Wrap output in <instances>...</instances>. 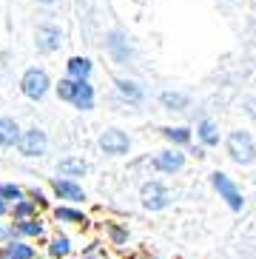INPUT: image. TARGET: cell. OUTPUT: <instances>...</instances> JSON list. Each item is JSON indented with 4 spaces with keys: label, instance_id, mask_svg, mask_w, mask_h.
I'll return each mask as SVG.
<instances>
[{
    "label": "cell",
    "instance_id": "cell-1",
    "mask_svg": "<svg viewBox=\"0 0 256 259\" xmlns=\"http://www.w3.org/2000/svg\"><path fill=\"white\" fill-rule=\"evenodd\" d=\"M208 183H211L214 194H217V197L225 202V208H228L231 213H242L245 208H248V199H245V191H242V185L236 183V180L228 174V171H222V168H214L211 174H208Z\"/></svg>",
    "mask_w": 256,
    "mask_h": 259
},
{
    "label": "cell",
    "instance_id": "cell-25",
    "mask_svg": "<svg viewBox=\"0 0 256 259\" xmlns=\"http://www.w3.org/2000/svg\"><path fill=\"white\" fill-rule=\"evenodd\" d=\"M0 199L15 205L20 199H26V185L23 183H15V180H0Z\"/></svg>",
    "mask_w": 256,
    "mask_h": 259
},
{
    "label": "cell",
    "instance_id": "cell-15",
    "mask_svg": "<svg viewBox=\"0 0 256 259\" xmlns=\"http://www.w3.org/2000/svg\"><path fill=\"white\" fill-rule=\"evenodd\" d=\"M60 43H63V34H60L57 26H40V29L34 31V46L43 54H54L60 49Z\"/></svg>",
    "mask_w": 256,
    "mask_h": 259
},
{
    "label": "cell",
    "instance_id": "cell-12",
    "mask_svg": "<svg viewBox=\"0 0 256 259\" xmlns=\"http://www.w3.org/2000/svg\"><path fill=\"white\" fill-rule=\"evenodd\" d=\"M46 256L49 259H71L74 256V239L66 231H52V236L46 239Z\"/></svg>",
    "mask_w": 256,
    "mask_h": 259
},
{
    "label": "cell",
    "instance_id": "cell-20",
    "mask_svg": "<svg viewBox=\"0 0 256 259\" xmlns=\"http://www.w3.org/2000/svg\"><path fill=\"white\" fill-rule=\"evenodd\" d=\"M37 217H43V211L37 208V202L34 199H20V202H15L12 205V211H9V220L12 222H26V220H37Z\"/></svg>",
    "mask_w": 256,
    "mask_h": 259
},
{
    "label": "cell",
    "instance_id": "cell-31",
    "mask_svg": "<svg viewBox=\"0 0 256 259\" xmlns=\"http://www.w3.org/2000/svg\"><path fill=\"white\" fill-rule=\"evenodd\" d=\"M40 3H57V0H40Z\"/></svg>",
    "mask_w": 256,
    "mask_h": 259
},
{
    "label": "cell",
    "instance_id": "cell-14",
    "mask_svg": "<svg viewBox=\"0 0 256 259\" xmlns=\"http://www.w3.org/2000/svg\"><path fill=\"white\" fill-rule=\"evenodd\" d=\"M159 134L171 148H182V151L191 148V143H194V128L191 125H162Z\"/></svg>",
    "mask_w": 256,
    "mask_h": 259
},
{
    "label": "cell",
    "instance_id": "cell-24",
    "mask_svg": "<svg viewBox=\"0 0 256 259\" xmlns=\"http://www.w3.org/2000/svg\"><path fill=\"white\" fill-rule=\"evenodd\" d=\"M3 248H6V253L12 259H34L37 256V245L26 242V239H12V242H6Z\"/></svg>",
    "mask_w": 256,
    "mask_h": 259
},
{
    "label": "cell",
    "instance_id": "cell-32",
    "mask_svg": "<svg viewBox=\"0 0 256 259\" xmlns=\"http://www.w3.org/2000/svg\"><path fill=\"white\" fill-rule=\"evenodd\" d=\"M34 259H49V256H40V253H37V256H34Z\"/></svg>",
    "mask_w": 256,
    "mask_h": 259
},
{
    "label": "cell",
    "instance_id": "cell-7",
    "mask_svg": "<svg viewBox=\"0 0 256 259\" xmlns=\"http://www.w3.org/2000/svg\"><path fill=\"white\" fill-rule=\"evenodd\" d=\"M17 154L23 160H43L49 154V134H46V128H40V125L23 128L20 143H17Z\"/></svg>",
    "mask_w": 256,
    "mask_h": 259
},
{
    "label": "cell",
    "instance_id": "cell-26",
    "mask_svg": "<svg viewBox=\"0 0 256 259\" xmlns=\"http://www.w3.org/2000/svg\"><path fill=\"white\" fill-rule=\"evenodd\" d=\"M26 197H29V199H34V202H37V208H40V211H52V194H46V191L43 188H40V185H26Z\"/></svg>",
    "mask_w": 256,
    "mask_h": 259
},
{
    "label": "cell",
    "instance_id": "cell-8",
    "mask_svg": "<svg viewBox=\"0 0 256 259\" xmlns=\"http://www.w3.org/2000/svg\"><path fill=\"white\" fill-rule=\"evenodd\" d=\"M20 92L26 100H31V103H40V100H46V94L52 92V80H49V74H46V69H26L20 77Z\"/></svg>",
    "mask_w": 256,
    "mask_h": 259
},
{
    "label": "cell",
    "instance_id": "cell-16",
    "mask_svg": "<svg viewBox=\"0 0 256 259\" xmlns=\"http://www.w3.org/2000/svg\"><path fill=\"white\" fill-rule=\"evenodd\" d=\"M196 140H199V145H202L205 151L208 148H219V143H222V134H219V125L217 120H211V117H202V120L196 122Z\"/></svg>",
    "mask_w": 256,
    "mask_h": 259
},
{
    "label": "cell",
    "instance_id": "cell-29",
    "mask_svg": "<svg viewBox=\"0 0 256 259\" xmlns=\"http://www.w3.org/2000/svg\"><path fill=\"white\" fill-rule=\"evenodd\" d=\"M9 211H12V205H9V202H3V199H0V220H9Z\"/></svg>",
    "mask_w": 256,
    "mask_h": 259
},
{
    "label": "cell",
    "instance_id": "cell-21",
    "mask_svg": "<svg viewBox=\"0 0 256 259\" xmlns=\"http://www.w3.org/2000/svg\"><path fill=\"white\" fill-rule=\"evenodd\" d=\"M114 85H117V94H120L122 100H128L131 106H140L145 100V89L137 83V80H125V77H122V80H117Z\"/></svg>",
    "mask_w": 256,
    "mask_h": 259
},
{
    "label": "cell",
    "instance_id": "cell-33",
    "mask_svg": "<svg viewBox=\"0 0 256 259\" xmlns=\"http://www.w3.org/2000/svg\"><path fill=\"white\" fill-rule=\"evenodd\" d=\"M253 242H256V234H253Z\"/></svg>",
    "mask_w": 256,
    "mask_h": 259
},
{
    "label": "cell",
    "instance_id": "cell-30",
    "mask_svg": "<svg viewBox=\"0 0 256 259\" xmlns=\"http://www.w3.org/2000/svg\"><path fill=\"white\" fill-rule=\"evenodd\" d=\"M6 242V222H0V245Z\"/></svg>",
    "mask_w": 256,
    "mask_h": 259
},
{
    "label": "cell",
    "instance_id": "cell-28",
    "mask_svg": "<svg viewBox=\"0 0 256 259\" xmlns=\"http://www.w3.org/2000/svg\"><path fill=\"white\" fill-rule=\"evenodd\" d=\"M191 157H196V160H205V148H202V145H196V148L191 145Z\"/></svg>",
    "mask_w": 256,
    "mask_h": 259
},
{
    "label": "cell",
    "instance_id": "cell-27",
    "mask_svg": "<svg viewBox=\"0 0 256 259\" xmlns=\"http://www.w3.org/2000/svg\"><path fill=\"white\" fill-rule=\"evenodd\" d=\"M77 83L80 80H71V77H63L60 83L54 85V94H57V100H63V103H71L77 94Z\"/></svg>",
    "mask_w": 256,
    "mask_h": 259
},
{
    "label": "cell",
    "instance_id": "cell-6",
    "mask_svg": "<svg viewBox=\"0 0 256 259\" xmlns=\"http://www.w3.org/2000/svg\"><path fill=\"white\" fill-rule=\"evenodd\" d=\"M148 165H151V171H157L162 177H177L188 165V154L182 151V148H171L168 145V148L157 151L154 157H148Z\"/></svg>",
    "mask_w": 256,
    "mask_h": 259
},
{
    "label": "cell",
    "instance_id": "cell-9",
    "mask_svg": "<svg viewBox=\"0 0 256 259\" xmlns=\"http://www.w3.org/2000/svg\"><path fill=\"white\" fill-rule=\"evenodd\" d=\"M17 231V239H26V242H37L46 245V239L52 236V228H49V220L46 217H37V220H26V222H12Z\"/></svg>",
    "mask_w": 256,
    "mask_h": 259
},
{
    "label": "cell",
    "instance_id": "cell-17",
    "mask_svg": "<svg viewBox=\"0 0 256 259\" xmlns=\"http://www.w3.org/2000/svg\"><path fill=\"white\" fill-rule=\"evenodd\" d=\"M20 134H23V128L17 125V120H12V117H0V151H12V148H17Z\"/></svg>",
    "mask_w": 256,
    "mask_h": 259
},
{
    "label": "cell",
    "instance_id": "cell-18",
    "mask_svg": "<svg viewBox=\"0 0 256 259\" xmlns=\"http://www.w3.org/2000/svg\"><path fill=\"white\" fill-rule=\"evenodd\" d=\"M108 54H111V60L114 63H128L131 60V43H128V37L125 34H122V31H111V34H108Z\"/></svg>",
    "mask_w": 256,
    "mask_h": 259
},
{
    "label": "cell",
    "instance_id": "cell-10",
    "mask_svg": "<svg viewBox=\"0 0 256 259\" xmlns=\"http://www.w3.org/2000/svg\"><path fill=\"white\" fill-rule=\"evenodd\" d=\"M54 171H57V177H66V180L80 183L83 177H89L91 165H89V160H86L83 154H66V157H60V160H57Z\"/></svg>",
    "mask_w": 256,
    "mask_h": 259
},
{
    "label": "cell",
    "instance_id": "cell-19",
    "mask_svg": "<svg viewBox=\"0 0 256 259\" xmlns=\"http://www.w3.org/2000/svg\"><path fill=\"white\" fill-rule=\"evenodd\" d=\"M71 106H74L77 111H94V106H97V92H94L91 80H80V83H77V94H74V100H71Z\"/></svg>",
    "mask_w": 256,
    "mask_h": 259
},
{
    "label": "cell",
    "instance_id": "cell-11",
    "mask_svg": "<svg viewBox=\"0 0 256 259\" xmlns=\"http://www.w3.org/2000/svg\"><path fill=\"white\" fill-rule=\"evenodd\" d=\"M49 213H52L54 222H60V225H66V228L86 231L91 225V217L83 211V208H77V205H54Z\"/></svg>",
    "mask_w": 256,
    "mask_h": 259
},
{
    "label": "cell",
    "instance_id": "cell-3",
    "mask_svg": "<svg viewBox=\"0 0 256 259\" xmlns=\"http://www.w3.org/2000/svg\"><path fill=\"white\" fill-rule=\"evenodd\" d=\"M174 205V194L162 180H145L140 185V208L148 213H162Z\"/></svg>",
    "mask_w": 256,
    "mask_h": 259
},
{
    "label": "cell",
    "instance_id": "cell-13",
    "mask_svg": "<svg viewBox=\"0 0 256 259\" xmlns=\"http://www.w3.org/2000/svg\"><path fill=\"white\" fill-rule=\"evenodd\" d=\"M103 236L108 239L111 248L122 251V248H128V242H131V228L120 220H103Z\"/></svg>",
    "mask_w": 256,
    "mask_h": 259
},
{
    "label": "cell",
    "instance_id": "cell-23",
    "mask_svg": "<svg viewBox=\"0 0 256 259\" xmlns=\"http://www.w3.org/2000/svg\"><path fill=\"white\" fill-rule=\"evenodd\" d=\"M159 106L165 111H185L191 106V97L185 92H162L159 94Z\"/></svg>",
    "mask_w": 256,
    "mask_h": 259
},
{
    "label": "cell",
    "instance_id": "cell-4",
    "mask_svg": "<svg viewBox=\"0 0 256 259\" xmlns=\"http://www.w3.org/2000/svg\"><path fill=\"white\" fill-rule=\"evenodd\" d=\"M49 194H52V199H57V205L83 208L86 199H89L83 183H74V180H66V177H52L49 180Z\"/></svg>",
    "mask_w": 256,
    "mask_h": 259
},
{
    "label": "cell",
    "instance_id": "cell-5",
    "mask_svg": "<svg viewBox=\"0 0 256 259\" xmlns=\"http://www.w3.org/2000/svg\"><path fill=\"white\" fill-rule=\"evenodd\" d=\"M97 148L103 157H111V160H120V157H128L131 154V134L117 125L111 128H103L97 137Z\"/></svg>",
    "mask_w": 256,
    "mask_h": 259
},
{
    "label": "cell",
    "instance_id": "cell-2",
    "mask_svg": "<svg viewBox=\"0 0 256 259\" xmlns=\"http://www.w3.org/2000/svg\"><path fill=\"white\" fill-rule=\"evenodd\" d=\"M225 154L228 160L239 168L256 165V140L248 128H234L225 137Z\"/></svg>",
    "mask_w": 256,
    "mask_h": 259
},
{
    "label": "cell",
    "instance_id": "cell-22",
    "mask_svg": "<svg viewBox=\"0 0 256 259\" xmlns=\"http://www.w3.org/2000/svg\"><path fill=\"white\" fill-rule=\"evenodd\" d=\"M91 71H94V63H91L89 57H80V54L68 57V63H66V77H71V80H89Z\"/></svg>",
    "mask_w": 256,
    "mask_h": 259
}]
</instances>
